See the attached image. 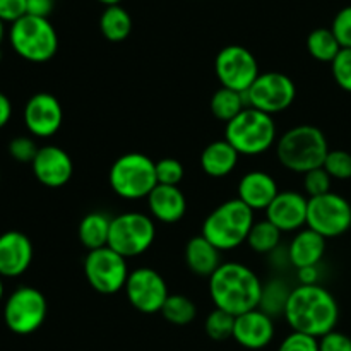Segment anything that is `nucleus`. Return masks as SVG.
Instances as JSON below:
<instances>
[{"mask_svg": "<svg viewBox=\"0 0 351 351\" xmlns=\"http://www.w3.org/2000/svg\"><path fill=\"white\" fill-rule=\"evenodd\" d=\"M209 108H211V113L216 119L228 123L247 108V103L245 98H243V93L233 91V89L223 88L221 86L211 96Z\"/></svg>", "mask_w": 351, "mask_h": 351, "instance_id": "27", "label": "nucleus"}, {"mask_svg": "<svg viewBox=\"0 0 351 351\" xmlns=\"http://www.w3.org/2000/svg\"><path fill=\"white\" fill-rule=\"evenodd\" d=\"M285 319L291 331L321 339L322 336L335 331L338 324V302L324 287L298 285L288 298Z\"/></svg>", "mask_w": 351, "mask_h": 351, "instance_id": "1", "label": "nucleus"}, {"mask_svg": "<svg viewBox=\"0 0 351 351\" xmlns=\"http://www.w3.org/2000/svg\"><path fill=\"white\" fill-rule=\"evenodd\" d=\"M40 147L36 146L34 139L27 136L14 137L9 143V154L19 163H33Z\"/></svg>", "mask_w": 351, "mask_h": 351, "instance_id": "37", "label": "nucleus"}, {"mask_svg": "<svg viewBox=\"0 0 351 351\" xmlns=\"http://www.w3.org/2000/svg\"><path fill=\"white\" fill-rule=\"evenodd\" d=\"M331 71L336 84L351 93V48H341L338 57L331 62Z\"/></svg>", "mask_w": 351, "mask_h": 351, "instance_id": "36", "label": "nucleus"}, {"mask_svg": "<svg viewBox=\"0 0 351 351\" xmlns=\"http://www.w3.org/2000/svg\"><path fill=\"white\" fill-rule=\"evenodd\" d=\"M156 226L147 215L143 213H122L112 218L108 247L122 257L141 256L154 242Z\"/></svg>", "mask_w": 351, "mask_h": 351, "instance_id": "8", "label": "nucleus"}, {"mask_svg": "<svg viewBox=\"0 0 351 351\" xmlns=\"http://www.w3.org/2000/svg\"><path fill=\"white\" fill-rule=\"evenodd\" d=\"M33 173L45 187H64L74 173V163L67 151L58 146H43L31 163Z\"/></svg>", "mask_w": 351, "mask_h": 351, "instance_id": "16", "label": "nucleus"}, {"mask_svg": "<svg viewBox=\"0 0 351 351\" xmlns=\"http://www.w3.org/2000/svg\"><path fill=\"white\" fill-rule=\"evenodd\" d=\"M254 211L243 204L239 197L219 204L202 225L206 240L213 243L219 252L233 250L247 242L250 230L254 226Z\"/></svg>", "mask_w": 351, "mask_h": 351, "instance_id": "4", "label": "nucleus"}, {"mask_svg": "<svg viewBox=\"0 0 351 351\" xmlns=\"http://www.w3.org/2000/svg\"><path fill=\"white\" fill-rule=\"evenodd\" d=\"M326 254V239L315 233L314 230L305 228L300 230L288 247V261L293 267L319 266Z\"/></svg>", "mask_w": 351, "mask_h": 351, "instance_id": "22", "label": "nucleus"}, {"mask_svg": "<svg viewBox=\"0 0 351 351\" xmlns=\"http://www.w3.org/2000/svg\"><path fill=\"white\" fill-rule=\"evenodd\" d=\"M281 240V232L267 219H263L259 223H254L247 243L250 249L257 254H271L278 249Z\"/></svg>", "mask_w": 351, "mask_h": 351, "instance_id": "30", "label": "nucleus"}, {"mask_svg": "<svg viewBox=\"0 0 351 351\" xmlns=\"http://www.w3.org/2000/svg\"><path fill=\"white\" fill-rule=\"evenodd\" d=\"M329 153L324 132L315 125H297L287 130L276 143V154L280 163L295 173L321 168Z\"/></svg>", "mask_w": 351, "mask_h": 351, "instance_id": "3", "label": "nucleus"}, {"mask_svg": "<svg viewBox=\"0 0 351 351\" xmlns=\"http://www.w3.org/2000/svg\"><path fill=\"white\" fill-rule=\"evenodd\" d=\"M307 228L314 230L326 240L345 235L351 228V204L335 192L311 197L307 208Z\"/></svg>", "mask_w": 351, "mask_h": 351, "instance_id": "12", "label": "nucleus"}, {"mask_svg": "<svg viewBox=\"0 0 351 351\" xmlns=\"http://www.w3.org/2000/svg\"><path fill=\"white\" fill-rule=\"evenodd\" d=\"M10 117H12V105H10V99L0 91V129L9 123Z\"/></svg>", "mask_w": 351, "mask_h": 351, "instance_id": "44", "label": "nucleus"}, {"mask_svg": "<svg viewBox=\"0 0 351 351\" xmlns=\"http://www.w3.org/2000/svg\"><path fill=\"white\" fill-rule=\"evenodd\" d=\"M112 191L127 201L147 199L158 185L156 161L143 153H127L117 158L108 173Z\"/></svg>", "mask_w": 351, "mask_h": 351, "instance_id": "6", "label": "nucleus"}, {"mask_svg": "<svg viewBox=\"0 0 351 351\" xmlns=\"http://www.w3.org/2000/svg\"><path fill=\"white\" fill-rule=\"evenodd\" d=\"M331 182L332 178L329 177V173L322 167L307 171L304 175V189L307 192L308 199L319 197V195L331 192Z\"/></svg>", "mask_w": 351, "mask_h": 351, "instance_id": "35", "label": "nucleus"}, {"mask_svg": "<svg viewBox=\"0 0 351 351\" xmlns=\"http://www.w3.org/2000/svg\"><path fill=\"white\" fill-rule=\"evenodd\" d=\"M243 98L247 108H256L273 117L274 113L285 112L293 105L297 86L283 72H264L243 93Z\"/></svg>", "mask_w": 351, "mask_h": 351, "instance_id": "10", "label": "nucleus"}, {"mask_svg": "<svg viewBox=\"0 0 351 351\" xmlns=\"http://www.w3.org/2000/svg\"><path fill=\"white\" fill-rule=\"evenodd\" d=\"M9 41L21 58L33 64L48 62L58 50V36L53 24L47 17L29 14L10 24Z\"/></svg>", "mask_w": 351, "mask_h": 351, "instance_id": "5", "label": "nucleus"}, {"mask_svg": "<svg viewBox=\"0 0 351 351\" xmlns=\"http://www.w3.org/2000/svg\"><path fill=\"white\" fill-rule=\"evenodd\" d=\"M225 139L243 156L266 153L276 143V123L273 117L256 108H245L226 123Z\"/></svg>", "mask_w": 351, "mask_h": 351, "instance_id": "7", "label": "nucleus"}, {"mask_svg": "<svg viewBox=\"0 0 351 351\" xmlns=\"http://www.w3.org/2000/svg\"><path fill=\"white\" fill-rule=\"evenodd\" d=\"M278 194L276 180L266 171H249L239 182V199L252 211H266Z\"/></svg>", "mask_w": 351, "mask_h": 351, "instance_id": "20", "label": "nucleus"}, {"mask_svg": "<svg viewBox=\"0 0 351 351\" xmlns=\"http://www.w3.org/2000/svg\"><path fill=\"white\" fill-rule=\"evenodd\" d=\"M123 290L129 304L143 314L161 312L165 302L170 297L165 278L151 267H137L130 271Z\"/></svg>", "mask_w": 351, "mask_h": 351, "instance_id": "14", "label": "nucleus"}, {"mask_svg": "<svg viewBox=\"0 0 351 351\" xmlns=\"http://www.w3.org/2000/svg\"><path fill=\"white\" fill-rule=\"evenodd\" d=\"M291 290L288 285L281 280H271L269 283L263 287V297H261L259 308L264 314L276 317V315H285L288 298H290Z\"/></svg>", "mask_w": 351, "mask_h": 351, "instance_id": "29", "label": "nucleus"}, {"mask_svg": "<svg viewBox=\"0 0 351 351\" xmlns=\"http://www.w3.org/2000/svg\"><path fill=\"white\" fill-rule=\"evenodd\" d=\"M147 206L154 219L171 225V223L180 221L185 216L187 199L178 187L158 184L154 191L147 195Z\"/></svg>", "mask_w": 351, "mask_h": 351, "instance_id": "21", "label": "nucleus"}, {"mask_svg": "<svg viewBox=\"0 0 351 351\" xmlns=\"http://www.w3.org/2000/svg\"><path fill=\"white\" fill-rule=\"evenodd\" d=\"M278 351H319V339L304 335V332L291 331L281 341Z\"/></svg>", "mask_w": 351, "mask_h": 351, "instance_id": "39", "label": "nucleus"}, {"mask_svg": "<svg viewBox=\"0 0 351 351\" xmlns=\"http://www.w3.org/2000/svg\"><path fill=\"white\" fill-rule=\"evenodd\" d=\"M33 263V243L23 232L10 230L0 235V276L17 278Z\"/></svg>", "mask_w": 351, "mask_h": 351, "instance_id": "18", "label": "nucleus"}, {"mask_svg": "<svg viewBox=\"0 0 351 351\" xmlns=\"http://www.w3.org/2000/svg\"><path fill=\"white\" fill-rule=\"evenodd\" d=\"M3 36H5V23H3V21L0 19V45H2Z\"/></svg>", "mask_w": 351, "mask_h": 351, "instance_id": "46", "label": "nucleus"}, {"mask_svg": "<svg viewBox=\"0 0 351 351\" xmlns=\"http://www.w3.org/2000/svg\"><path fill=\"white\" fill-rule=\"evenodd\" d=\"M274 321L261 308L235 317L233 339L247 350H263L273 341Z\"/></svg>", "mask_w": 351, "mask_h": 351, "instance_id": "19", "label": "nucleus"}, {"mask_svg": "<svg viewBox=\"0 0 351 351\" xmlns=\"http://www.w3.org/2000/svg\"><path fill=\"white\" fill-rule=\"evenodd\" d=\"M47 312V298L40 290L33 287H21L5 300L3 321L16 335H33L43 326Z\"/></svg>", "mask_w": 351, "mask_h": 351, "instance_id": "9", "label": "nucleus"}, {"mask_svg": "<svg viewBox=\"0 0 351 351\" xmlns=\"http://www.w3.org/2000/svg\"><path fill=\"white\" fill-rule=\"evenodd\" d=\"M240 154L226 139L208 144L201 154V167L206 175L213 178H223L232 173L239 163Z\"/></svg>", "mask_w": 351, "mask_h": 351, "instance_id": "24", "label": "nucleus"}, {"mask_svg": "<svg viewBox=\"0 0 351 351\" xmlns=\"http://www.w3.org/2000/svg\"><path fill=\"white\" fill-rule=\"evenodd\" d=\"M98 2L105 3V5L108 7V5H120V2H122V0H98Z\"/></svg>", "mask_w": 351, "mask_h": 351, "instance_id": "45", "label": "nucleus"}, {"mask_svg": "<svg viewBox=\"0 0 351 351\" xmlns=\"http://www.w3.org/2000/svg\"><path fill=\"white\" fill-rule=\"evenodd\" d=\"M319 351H351V338L335 329L319 339Z\"/></svg>", "mask_w": 351, "mask_h": 351, "instance_id": "41", "label": "nucleus"}, {"mask_svg": "<svg viewBox=\"0 0 351 351\" xmlns=\"http://www.w3.org/2000/svg\"><path fill=\"white\" fill-rule=\"evenodd\" d=\"M206 335L213 341H226L233 338V329H235V317L225 311L215 308L206 319Z\"/></svg>", "mask_w": 351, "mask_h": 351, "instance_id": "32", "label": "nucleus"}, {"mask_svg": "<svg viewBox=\"0 0 351 351\" xmlns=\"http://www.w3.org/2000/svg\"><path fill=\"white\" fill-rule=\"evenodd\" d=\"M84 274L93 290L101 295H113L125 288L130 271L125 257L110 247H103L88 252L84 259Z\"/></svg>", "mask_w": 351, "mask_h": 351, "instance_id": "11", "label": "nucleus"}, {"mask_svg": "<svg viewBox=\"0 0 351 351\" xmlns=\"http://www.w3.org/2000/svg\"><path fill=\"white\" fill-rule=\"evenodd\" d=\"M110 226L112 218L108 215L99 211L89 213L79 223V240L89 252L108 247Z\"/></svg>", "mask_w": 351, "mask_h": 351, "instance_id": "25", "label": "nucleus"}, {"mask_svg": "<svg viewBox=\"0 0 351 351\" xmlns=\"http://www.w3.org/2000/svg\"><path fill=\"white\" fill-rule=\"evenodd\" d=\"M99 31L112 43L127 40L132 31V17L122 5H108L99 17Z\"/></svg>", "mask_w": 351, "mask_h": 351, "instance_id": "26", "label": "nucleus"}, {"mask_svg": "<svg viewBox=\"0 0 351 351\" xmlns=\"http://www.w3.org/2000/svg\"><path fill=\"white\" fill-rule=\"evenodd\" d=\"M263 287L259 276L240 263H223L209 278V297L219 311L233 317L259 308Z\"/></svg>", "mask_w": 351, "mask_h": 351, "instance_id": "2", "label": "nucleus"}, {"mask_svg": "<svg viewBox=\"0 0 351 351\" xmlns=\"http://www.w3.org/2000/svg\"><path fill=\"white\" fill-rule=\"evenodd\" d=\"M161 314L170 324L187 326L197 315V307L185 295H170L165 302L163 308H161Z\"/></svg>", "mask_w": 351, "mask_h": 351, "instance_id": "31", "label": "nucleus"}, {"mask_svg": "<svg viewBox=\"0 0 351 351\" xmlns=\"http://www.w3.org/2000/svg\"><path fill=\"white\" fill-rule=\"evenodd\" d=\"M298 271V281L300 285H317L319 280V266L312 267H302Z\"/></svg>", "mask_w": 351, "mask_h": 351, "instance_id": "43", "label": "nucleus"}, {"mask_svg": "<svg viewBox=\"0 0 351 351\" xmlns=\"http://www.w3.org/2000/svg\"><path fill=\"white\" fill-rule=\"evenodd\" d=\"M329 177L335 180H350L351 178V153L343 149H329L322 165Z\"/></svg>", "mask_w": 351, "mask_h": 351, "instance_id": "33", "label": "nucleus"}, {"mask_svg": "<svg viewBox=\"0 0 351 351\" xmlns=\"http://www.w3.org/2000/svg\"><path fill=\"white\" fill-rule=\"evenodd\" d=\"M27 5V14L29 16H38V17H47L53 12L55 0H26Z\"/></svg>", "mask_w": 351, "mask_h": 351, "instance_id": "42", "label": "nucleus"}, {"mask_svg": "<svg viewBox=\"0 0 351 351\" xmlns=\"http://www.w3.org/2000/svg\"><path fill=\"white\" fill-rule=\"evenodd\" d=\"M331 31L341 48H351V5L343 7L332 19Z\"/></svg>", "mask_w": 351, "mask_h": 351, "instance_id": "38", "label": "nucleus"}, {"mask_svg": "<svg viewBox=\"0 0 351 351\" xmlns=\"http://www.w3.org/2000/svg\"><path fill=\"white\" fill-rule=\"evenodd\" d=\"M307 50L315 60L331 64L341 51V45L338 43L331 27H317L307 36Z\"/></svg>", "mask_w": 351, "mask_h": 351, "instance_id": "28", "label": "nucleus"}, {"mask_svg": "<svg viewBox=\"0 0 351 351\" xmlns=\"http://www.w3.org/2000/svg\"><path fill=\"white\" fill-rule=\"evenodd\" d=\"M308 199L295 191H285L274 197L266 209V219L273 223L281 233L297 232L307 225Z\"/></svg>", "mask_w": 351, "mask_h": 351, "instance_id": "17", "label": "nucleus"}, {"mask_svg": "<svg viewBox=\"0 0 351 351\" xmlns=\"http://www.w3.org/2000/svg\"><path fill=\"white\" fill-rule=\"evenodd\" d=\"M185 263L189 269L201 278H211V274L221 266V252L209 240L199 235L185 245Z\"/></svg>", "mask_w": 351, "mask_h": 351, "instance_id": "23", "label": "nucleus"}, {"mask_svg": "<svg viewBox=\"0 0 351 351\" xmlns=\"http://www.w3.org/2000/svg\"><path fill=\"white\" fill-rule=\"evenodd\" d=\"M64 120L60 101L50 93H36L24 106V123L31 136L47 139L58 132Z\"/></svg>", "mask_w": 351, "mask_h": 351, "instance_id": "15", "label": "nucleus"}, {"mask_svg": "<svg viewBox=\"0 0 351 351\" xmlns=\"http://www.w3.org/2000/svg\"><path fill=\"white\" fill-rule=\"evenodd\" d=\"M3 298V281H2V276H0V302H2Z\"/></svg>", "mask_w": 351, "mask_h": 351, "instance_id": "47", "label": "nucleus"}, {"mask_svg": "<svg viewBox=\"0 0 351 351\" xmlns=\"http://www.w3.org/2000/svg\"><path fill=\"white\" fill-rule=\"evenodd\" d=\"M184 167L175 158H163V160L156 161V178L160 185H173V187H178V184L184 180Z\"/></svg>", "mask_w": 351, "mask_h": 351, "instance_id": "34", "label": "nucleus"}, {"mask_svg": "<svg viewBox=\"0 0 351 351\" xmlns=\"http://www.w3.org/2000/svg\"><path fill=\"white\" fill-rule=\"evenodd\" d=\"M215 71L223 88L245 93L259 77V62L249 48L228 45L216 55Z\"/></svg>", "mask_w": 351, "mask_h": 351, "instance_id": "13", "label": "nucleus"}, {"mask_svg": "<svg viewBox=\"0 0 351 351\" xmlns=\"http://www.w3.org/2000/svg\"><path fill=\"white\" fill-rule=\"evenodd\" d=\"M27 14L26 0H0V19L3 23H16Z\"/></svg>", "mask_w": 351, "mask_h": 351, "instance_id": "40", "label": "nucleus"}]
</instances>
